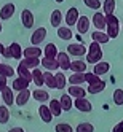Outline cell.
<instances>
[{
	"label": "cell",
	"mask_w": 123,
	"mask_h": 132,
	"mask_svg": "<svg viewBox=\"0 0 123 132\" xmlns=\"http://www.w3.org/2000/svg\"><path fill=\"white\" fill-rule=\"evenodd\" d=\"M15 11H16V6L13 3H5L2 8H0V19L2 21L10 19V18L15 14Z\"/></svg>",
	"instance_id": "9c48e42d"
},
{
	"label": "cell",
	"mask_w": 123,
	"mask_h": 132,
	"mask_svg": "<svg viewBox=\"0 0 123 132\" xmlns=\"http://www.w3.org/2000/svg\"><path fill=\"white\" fill-rule=\"evenodd\" d=\"M67 53L70 56H85L86 54V46H83L82 43H70L67 46Z\"/></svg>",
	"instance_id": "52a82bcc"
},
{
	"label": "cell",
	"mask_w": 123,
	"mask_h": 132,
	"mask_svg": "<svg viewBox=\"0 0 123 132\" xmlns=\"http://www.w3.org/2000/svg\"><path fill=\"white\" fill-rule=\"evenodd\" d=\"M2 100L5 102V105H13V103L16 102V99H15V96H13V88H10V86H6L3 91H2Z\"/></svg>",
	"instance_id": "5bb4252c"
},
{
	"label": "cell",
	"mask_w": 123,
	"mask_h": 132,
	"mask_svg": "<svg viewBox=\"0 0 123 132\" xmlns=\"http://www.w3.org/2000/svg\"><path fill=\"white\" fill-rule=\"evenodd\" d=\"M90 29V19H88V16H80V19L77 22V30L80 34H86Z\"/></svg>",
	"instance_id": "7402d4cb"
},
{
	"label": "cell",
	"mask_w": 123,
	"mask_h": 132,
	"mask_svg": "<svg viewBox=\"0 0 123 132\" xmlns=\"http://www.w3.org/2000/svg\"><path fill=\"white\" fill-rule=\"evenodd\" d=\"M10 121V110L8 105H0V124H6Z\"/></svg>",
	"instance_id": "d590c367"
},
{
	"label": "cell",
	"mask_w": 123,
	"mask_h": 132,
	"mask_svg": "<svg viewBox=\"0 0 123 132\" xmlns=\"http://www.w3.org/2000/svg\"><path fill=\"white\" fill-rule=\"evenodd\" d=\"M70 70L75 72H86V61H72Z\"/></svg>",
	"instance_id": "1f68e13d"
},
{
	"label": "cell",
	"mask_w": 123,
	"mask_h": 132,
	"mask_svg": "<svg viewBox=\"0 0 123 132\" xmlns=\"http://www.w3.org/2000/svg\"><path fill=\"white\" fill-rule=\"evenodd\" d=\"M61 22H62V13L59 10H54L51 13V18H50V24L53 27H56V29H59L61 27Z\"/></svg>",
	"instance_id": "d4e9b609"
},
{
	"label": "cell",
	"mask_w": 123,
	"mask_h": 132,
	"mask_svg": "<svg viewBox=\"0 0 123 132\" xmlns=\"http://www.w3.org/2000/svg\"><path fill=\"white\" fill-rule=\"evenodd\" d=\"M42 65H43L45 70H50V72H54V70L61 69L58 59H51V57H43L42 59Z\"/></svg>",
	"instance_id": "4fadbf2b"
},
{
	"label": "cell",
	"mask_w": 123,
	"mask_h": 132,
	"mask_svg": "<svg viewBox=\"0 0 123 132\" xmlns=\"http://www.w3.org/2000/svg\"><path fill=\"white\" fill-rule=\"evenodd\" d=\"M102 48H101V43L98 42H91L88 46V54H86V62L88 64H98L102 59Z\"/></svg>",
	"instance_id": "6da1fadb"
},
{
	"label": "cell",
	"mask_w": 123,
	"mask_h": 132,
	"mask_svg": "<svg viewBox=\"0 0 123 132\" xmlns=\"http://www.w3.org/2000/svg\"><path fill=\"white\" fill-rule=\"evenodd\" d=\"M23 54H24V51H23V48H21V45L19 43H16V42H13L10 46H6L5 48V53H3V56L6 59H18V61H21V57H23Z\"/></svg>",
	"instance_id": "7a4b0ae2"
},
{
	"label": "cell",
	"mask_w": 123,
	"mask_h": 132,
	"mask_svg": "<svg viewBox=\"0 0 123 132\" xmlns=\"http://www.w3.org/2000/svg\"><path fill=\"white\" fill-rule=\"evenodd\" d=\"M58 37H59V38L61 40H72V37H74V34L70 32V29H69V27H59V29H58Z\"/></svg>",
	"instance_id": "8d00e7d4"
},
{
	"label": "cell",
	"mask_w": 123,
	"mask_h": 132,
	"mask_svg": "<svg viewBox=\"0 0 123 132\" xmlns=\"http://www.w3.org/2000/svg\"><path fill=\"white\" fill-rule=\"evenodd\" d=\"M67 92L70 94L72 97H75V99H78V97H85V96H86V89L82 88V86H77V84H70L69 89H67Z\"/></svg>",
	"instance_id": "2e32d148"
},
{
	"label": "cell",
	"mask_w": 123,
	"mask_h": 132,
	"mask_svg": "<svg viewBox=\"0 0 123 132\" xmlns=\"http://www.w3.org/2000/svg\"><path fill=\"white\" fill-rule=\"evenodd\" d=\"M56 2H58V3H62V2H64V0H56Z\"/></svg>",
	"instance_id": "681fc988"
},
{
	"label": "cell",
	"mask_w": 123,
	"mask_h": 132,
	"mask_svg": "<svg viewBox=\"0 0 123 132\" xmlns=\"http://www.w3.org/2000/svg\"><path fill=\"white\" fill-rule=\"evenodd\" d=\"M56 59H58V62H59V67L62 69V72L70 69V64H72V62H70V59H69V53H59Z\"/></svg>",
	"instance_id": "e0dca14e"
},
{
	"label": "cell",
	"mask_w": 123,
	"mask_h": 132,
	"mask_svg": "<svg viewBox=\"0 0 123 132\" xmlns=\"http://www.w3.org/2000/svg\"><path fill=\"white\" fill-rule=\"evenodd\" d=\"M113 103H115V105H118V107H121L123 105V89H115L113 91Z\"/></svg>",
	"instance_id": "f35d334b"
},
{
	"label": "cell",
	"mask_w": 123,
	"mask_h": 132,
	"mask_svg": "<svg viewBox=\"0 0 123 132\" xmlns=\"http://www.w3.org/2000/svg\"><path fill=\"white\" fill-rule=\"evenodd\" d=\"M0 34H2V19H0Z\"/></svg>",
	"instance_id": "c3c4849f"
},
{
	"label": "cell",
	"mask_w": 123,
	"mask_h": 132,
	"mask_svg": "<svg viewBox=\"0 0 123 132\" xmlns=\"http://www.w3.org/2000/svg\"><path fill=\"white\" fill-rule=\"evenodd\" d=\"M50 108H51V111H53L54 116H59L61 113L64 111L62 110V105H61V100H58V99H51L50 100Z\"/></svg>",
	"instance_id": "f546056e"
},
{
	"label": "cell",
	"mask_w": 123,
	"mask_h": 132,
	"mask_svg": "<svg viewBox=\"0 0 123 132\" xmlns=\"http://www.w3.org/2000/svg\"><path fill=\"white\" fill-rule=\"evenodd\" d=\"M0 75L10 78V77L15 75V69L11 67V65H8V64H2V62H0Z\"/></svg>",
	"instance_id": "e575fe53"
},
{
	"label": "cell",
	"mask_w": 123,
	"mask_h": 132,
	"mask_svg": "<svg viewBox=\"0 0 123 132\" xmlns=\"http://www.w3.org/2000/svg\"><path fill=\"white\" fill-rule=\"evenodd\" d=\"M8 132H24V129L23 127H11Z\"/></svg>",
	"instance_id": "bcb514c9"
},
{
	"label": "cell",
	"mask_w": 123,
	"mask_h": 132,
	"mask_svg": "<svg viewBox=\"0 0 123 132\" xmlns=\"http://www.w3.org/2000/svg\"><path fill=\"white\" fill-rule=\"evenodd\" d=\"M91 21H93L94 27H96L98 30H104V29H107V16L104 14V13H99V11H96V13L93 14Z\"/></svg>",
	"instance_id": "277c9868"
},
{
	"label": "cell",
	"mask_w": 123,
	"mask_h": 132,
	"mask_svg": "<svg viewBox=\"0 0 123 132\" xmlns=\"http://www.w3.org/2000/svg\"><path fill=\"white\" fill-rule=\"evenodd\" d=\"M3 53H5V46L0 43V54H3Z\"/></svg>",
	"instance_id": "7dc6e473"
},
{
	"label": "cell",
	"mask_w": 123,
	"mask_h": 132,
	"mask_svg": "<svg viewBox=\"0 0 123 132\" xmlns=\"http://www.w3.org/2000/svg\"><path fill=\"white\" fill-rule=\"evenodd\" d=\"M61 105H62V110L64 111H69L72 107H74V100H72V96L67 92V94H62L61 96Z\"/></svg>",
	"instance_id": "603a6c76"
},
{
	"label": "cell",
	"mask_w": 123,
	"mask_h": 132,
	"mask_svg": "<svg viewBox=\"0 0 123 132\" xmlns=\"http://www.w3.org/2000/svg\"><path fill=\"white\" fill-rule=\"evenodd\" d=\"M32 97L35 99V100H39V102H46V100H48L50 99V94L48 92H46V91H43V89H39V88H37L34 92H32Z\"/></svg>",
	"instance_id": "f1b7e54d"
},
{
	"label": "cell",
	"mask_w": 123,
	"mask_h": 132,
	"mask_svg": "<svg viewBox=\"0 0 123 132\" xmlns=\"http://www.w3.org/2000/svg\"><path fill=\"white\" fill-rule=\"evenodd\" d=\"M66 24H67L69 27H72V26H77V22H78V19H80V13H78V8H75V6H72V8H69L67 10V13H66Z\"/></svg>",
	"instance_id": "5b68a950"
},
{
	"label": "cell",
	"mask_w": 123,
	"mask_h": 132,
	"mask_svg": "<svg viewBox=\"0 0 123 132\" xmlns=\"http://www.w3.org/2000/svg\"><path fill=\"white\" fill-rule=\"evenodd\" d=\"M45 37H46V29H45V27H39L37 30H34V34L31 37V43L34 46H39L45 40Z\"/></svg>",
	"instance_id": "ba28073f"
},
{
	"label": "cell",
	"mask_w": 123,
	"mask_h": 132,
	"mask_svg": "<svg viewBox=\"0 0 123 132\" xmlns=\"http://www.w3.org/2000/svg\"><path fill=\"white\" fill-rule=\"evenodd\" d=\"M109 70H110V64L109 62H98V64H94V73H98L99 77L101 75H106V73H109Z\"/></svg>",
	"instance_id": "44dd1931"
},
{
	"label": "cell",
	"mask_w": 123,
	"mask_h": 132,
	"mask_svg": "<svg viewBox=\"0 0 123 132\" xmlns=\"http://www.w3.org/2000/svg\"><path fill=\"white\" fill-rule=\"evenodd\" d=\"M42 50L39 48V46H29V48H26L24 50V57H40L42 56Z\"/></svg>",
	"instance_id": "4316f807"
},
{
	"label": "cell",
	"mask_w": 123,
	"mask_h": 132,
	"mask_svg": "<svg viewBox=\"0 0 123 132\" xmlns=\"http://www.w3.org/2000/svg\"><path fill=\"white\" fill-rule=\"evenodd\" d=\"M54 130L56 132H72L74 129H72L70 124H67V122H59V124H56Z\"/></svg>",
	"instance_id": "b9f144b4"
},
{
	"label": "cell",
	"mask_w": 123,
	"mask_h": 132,
	"mask_svg": "<svg viewBox=\"0 0 123 132\" xmlns=\"http://www.w3.org/2000/svg\"><path fill=\"white\" fill-rule=\"evenodd\" d=\"M6 86H8V84H6V77H2V75H0V94H2V91Z\"/></svg>",
	"instance_id": "ee69618b"
},
{
	"label": "cell",
	"mask_w": 123,
	"mask_h": 132,
	"mask_svg": "<svg viewBox=\"0 0 123 132\" xmlns=\"http://www.w3.org/2000/svg\"><path fill=\"white\" fill-rule=\"evenodd\" d=\"M115 0H104L102 3V10H104V14H113V10H115Z\"/></svg>",
	"instance_id": "836d02e7"
},
{
	"label": "cell",
	"mask_w": 123,
	"mask_h": 132,
	"mask_svg": "<svg viewBox=\"0 0 123 132\" xmlns=\"http://www.w3.org/2000/svg\"><path fill=\"white\" fill-rule=\"evenodd\" d=\"M106 89V83L99 81V83H94V84H88V92L90 94H99Z\"/></svg>",
	"instance_id": "d6a6232c"
},
{
	"label": "cell",
	"mask_w": 123,
	"mask_h": 132,
	"mask_svg": "<svg viewBox=\"0 0 123 132\" xmlns=\"http://www.w3.org/2000/svg\"><path fill=\"white\" fill-rule=\"evenodd\" d=\"M32 83L35 84L37 88L45 86V75H43V72L39 70V67L32 70Z\"/></svg>",
	"instance_id": "9a60e30c"
},
{
	"label": "cell",
	"mask_w": 123,
	"mask_h": 132,
	"mask_svg": "<svg viewBox=\"0 0 123 132\" xmlns=\"http://www.w3.org/2000/svg\"><path fill=\"white\" fill-rule=\"evenodd\" d=\"M85 80H86V83H88V84H94V83L102 81V80H101V77H99L98 73H94V72H88V73H85Z\"/></svg>",
	"instance_id": "74e56055"
},
{
	"label": "cell",
	"mask_w": 123,
	"mask_h": 132,
	"mask_svg": "<svg viewBox=\"0 0 123 132\" xmlns=\"http://www.w3.org/2000/svg\"><path fill=\"white\" fill-rule=\"evenodd\" d=\"M112 132H123V119L120 121V122H117L115 126H113V129H112Z\"/></svg>",
	"instance_id": "f6af8a7d"
},
{
	"label": "cell",
	"mask_w": 123,
	"mask_h": 132,
	"mask_svg": "<svg viewBox=\"0 0 123 132\" xmlns=\"http://www.w3.org/2000/svg\"><path fill=\"white\" fill-rule=\"evenodd\" d=\"M91 38H93V42H98V43L104 45V43H107V42L110 40V37H109V34H107V32L96 30V32H93V34H91Z\"/></svg>",
	"instance_id": "ac0fdd59"
},
{
	"label": "cell",
	"mask_w": 123,
	"mask_h": 132,
	"mask_svg": "<svg viewBox=\"0 0 123 132\" xmlns=\"http://www.w3.org/2000/svg\"><path fill=\"white\" fill-rule=\"evenodd\" d=\"M75 130L77 132H93L94 127H93V124H90V122H80Z\"/></svg>",
	"instance_id": "60d3db41"
},
{
	"label": "cell",
	"mask_w": 123,
	"mask_h": 132,
	"mask_svg": "<svg viewBox=\"0 0 123 132\" xmlns=\"http://www.w3.org/2000/svg\"><path fill=\"white\" fill-rule=\"evenodd\" d=\"M32 97V92L29 91V88L27 89H23V91H19V94H18V97H16V105H19V107H24L27 102H29V99Z\"/></svg>",
	"instance_id": "7c38bea8"
},
{
	"label": "cell",
	"mask_w": 123,
	"mask_h": 132,
	"mask_svg": "<svg viewBox=\"0 0 123 132\" xmlns=\"http://www.w3.org/2000/svg\"><path fill=\"white\" fill-rule=\"evenodd\" d=\"M29 80H26V78H23V77H19V78H16L15 81H13V84H11V88L15 89V91H23V89H27L29 88Z\"/></svg>",
	"instance_id": "ffe728a7"
},
{
	"label": "cell",
	"mask_w": 123,
	"mask_h": 132,
	"mask_svg": "<svg viewBox=\"0 0 123 132\" xmlns=\"http://www.w3.org/2000/svg\"><path fill=\"white\" fill-rule=\"evenodd\" d=\"M83 3L91 10H99L101 8V0H83Z\"/></svg>",
	"instance_id": "7bdbcfd3"
},
{
	"label": "cell",
	"mask_w": 123,
	"mask_h": 132,
	"mask_svg": "<svg viewBox=\"0 0 123 132\" xmlns=\"http://www.w3.org/2000/svg\"><path fill=\"white\" fill-rule=\"evenodd\" d=\"M66 83H67V80H66L64 73H62V72L56 73V84H58V89H62V88H66Z\"/></svg>",
	"instance_id": "ab89813d"
},
{
	"label": "cell",
	"mask_w": 123,
	"mask_h": 132,
	"mask_svg": "<svg viewBox=\"0 0 123 132\" xmlns=\"http://www.w3.org/2000/svg\"><path fill=\"white\" fill-rule=\"evenodd\" d=\"M21 22L26 29H32L34 26V14L31 10H23L21 11Z\"/></svg>",
	"instance_id": "30bf717a"
},
{
	"label": "cell",
	"mask_w": 123,
	"mask_h": 132,
	"mask_svg": "<svg viewBox=\"0 0 123 132\" xmlns=\"http://www.w3.org/2000/svg\"><path fill=\"white\" fill-rule=\"evenodd\" d=\"M85 81V72H75L74 75H70L69 78V83L70 84H77V86H80V84H83Z\"/></svg>",
	"instance_id": "83f0119b"
},
{
	"label": "cell",
	"mask_w": 123,
	"mask_h": 132,
	"mask_svg": "<svg viewBox=\"0 0 123 132\" xmlns=\"http://www.w3.org/2000/svg\"><path fill=\"white\" fill-rule=\"evenodd\" d=\"M29 70H31V69L26 67L23 62H19V65H18V69H16V72H18V75H19V77H23V78H26V80L32 81V72H29Z\"/></svg>",
	"instance_id": "484cf974"
},
{
	"label": "cell",
	"mask_w": 123,
	"mask_h": 132,
	"mask_svg": "<svg viewBox=\"0 0 123 132\" xmlns=\"http://www.w3.org/2000/svg\"><path fill=\"white\" fill-rule=\"evenodd\" d=\"M74 105H75V108H77V110H80L82 113H90V111L93 110L91 102H90L86 97H78V99H75Z\"/></svg>",
	"instance_id": "8992f818"
},
{
	"label": "cell",
	"mask_w": 123,
	"mask_h": 132,
	"mask_svg": "<svg viewBox=\"0 0 123 132\" xmlns=\"http://www.w3.org/2000/svg\"><path fill=\"white\" fill-rule=\"evenodd\" d=\"M19 62H23L26 67H29L31 70L37 69V67H39V65L42 64V61H40L39 57H26V59H23V61H19Z\"/></svg>",
	"instance_id": "4dcf8cb0"
},
{
	"label": "cell",
	"mask_w": 123,
	"mask_h": 132,
	"mask_svg": "<svg viewBox=\"0 0 123 132\" xmlns=\"http://www.w3.org/2000/svg\"><path fill=\"white\" fill-rule=\"evenodd\" d=\"M39 115H40V118H42V121L43 122H51V119H53V111H51V108H50V105H40V108H39Z\"/></svg>",
	"instance_id": "8fae6325"
},
{
	"label": "cell",
	"mask_w": 123,
	"mask_h": 132,
	"mask_svg": "<svg viewBox=\"0 0 123 132\" xmlns=\"http://www.w3.org/2000/svg\"><path fill=\"white\" fill-rule=\"evenodd\" d=\"M45 75V86H48L50 89H58V84H56V75H53L50 70L43 72Z\"/></svg>",
	"instance_id": "d6986e66"
},
{
	"label": "cell",
	"mask_w": 123,
	"mask_h": 132,
	"mask_svg": "<svg viewBox=\"0 0 123 132\" xmlns=\"http://www.w3.org/2000/svg\"><path fill=\"white\" fill-rule=\"evenodd\" d=\"M120 30V24H118V18L115 14H107V34L110 38H117Z\"/></svg>",
	"instance_id": "3957f363"
},
{
	"label": "cell",
	"mask_w": 123,
	"mask_h": 132,
	"mask_svg": "<svg viewBox=\"0 0 123 132\" xmlns=\"http://www.w3.org/2000/svg\"><path fill=\"white\" fill-rule=\"evenodd\" d=\"M43 54H45V57H51V59H56L58 57V48H56V45L54 43H48L45 46V50H43Z\"/></svg>",
	"instance_id": "cb8c5ba5"
}]
</instances>
